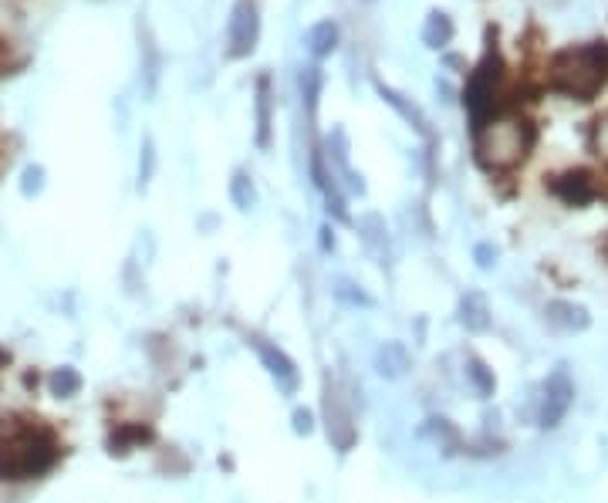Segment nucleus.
Instances as JSON below:
<instances>
[{"instance_id": "obj_19", "label": "nucleus", "mask_w": 608, "mask_h": 503, "mask_svg": "<svg viewBox=\"0 0 608 503\" xmlns=\"http://www.w3.org/2000/svg\"><path fill=\"white\" fill-rule=\"evenodd\" d=\"M230 203L237 206L240 213H247V210H254V203H257V190H254V176L247 173V169H237L234 173V180H230Z\"/></svg>"}, {"instance_id": "obj_10", "label": "nucleus", "mask_w": 608, "mask_h": 503, "mask_svg": "<svg viewBox=\"0 0 608 503\" xmlns=\"http://www.w3.org/2000/svg\"><path fill=\"white\" fill-rule=\"evenodd\" d=\"M551 190H554V196L564 200L568 206H584L598 196L595 176H592V173H584V169H574V173L558 176V180L551 182Z\"/></svg>"}, {"instance_id": "obj_26", "label": "nucleus", "mask_w": 608, "mask_h": 503, "mask_svg": "<svg viewBox=\"0 0 608 503\" xmlns=\"http://www.w3.org/2000/svg\"><path fill=\"white\" fill-rule=\"evenodd\" d=\"M473 257H477L480 271H490V267L497 264V247H493V243H477V247H473Z\"/></svg>"}, {"instance_id": "obj_22", "label": "nucleus", "mask_w": 608, "mask_h": 503, "mask_svg": "<svg viewBox=\"0 0 608 503\" xmlns=\"http://www.w3.org/2000/svg\"><path fill=\"white\" fill-rule=\"evenodd\" d=\"M334 298L342 301V304H352V308H369L372 304L369 294L358 288V284L345 281V277H338V281H334Z\"/></svg>"}, {"instance_id": "obj_17", "label": "nucleus", "mask_w": 608, "mask_h": 503, "mask_svg": "<svg viewBox=\"0 0 608 503\" xmlns=\"http://www.w3.org/2000/svg\"><path fill=\"white\" fill-rule=\"evenodd\" d=\"M460 324H463L466 331H473V335L490 328V304L480 291H466L463 298H460Z\"/></svg>"}, {"instance_id": "obj_2", "label": "nucleus", "mask_w": 608, "mask_h": 503, "mask_svg": "<svg viewBox=\"0 0 608 503\" xmlns=\"http://www.w3.org/2000/svg\"><path fill=\"white\" fill-rule=\"evenodd\" d=\"M61 456L58 439L37 422H21L0 432V479H35Z\"/></svg>"}, {"instance_id": "obj_27", "label": "nucleus", "mask_w": 608, "mask_h": 503, "mask_svg": "<svg viewBox=\"0 0 608 503\" xmlns=\"http://www.w3.org/2000/svg\"><path fill=\"white\" fill-rule=\"evenodd\" d=\"M294 432L298 436H311L314 432V416H311L308 409H294Z\"/></svg>"}, {"instance_id": "obj_14", "label": "nucleus", "mask_w": 608, "mask_h": 503, "mask_svg": "<svg viewBox=\"0 0 608 503\" xmlns=\"http://www.w3.org/2000/svg\"><path fill=\"white\" fill-rule=\"evenodd\" d=\"M544 314H548L551 328H558V331H564V335L584 331V328L592 324L588 311H584L582 304H572V301H551L548 308H544Z\"/></svg>"}, {"instance_id": "obj_8", "label": "nucleus", "mask_w": 608, "mask_h": 503, "mask_svg": "<svg viewBox=\"0 0 608 503\" xmlns=\"http://www.w3.org/2000/svg\"><path fill=\"white\" fill-rule=\"evenodd\" d=\"M324 416H328V439H332L342 453L355 443V426H352V416L342 409V396L328 379H324Z\"/></svg>"}, {"instance_id": "obj_12", "label": "nucleus", "mask_w": 608, "mask_h": 503, "mask_svg": "<svg viewBox=\"0 0 608 503\" xmlns=\"http://www.w3.org/2000/svg\"><path fill=\"white\" fill-rule=\"evenodd\" d=\"M375 92H379V98L385 102V105H393L399 115H403L413 129H416L423 139H433V133H430V119H426V112L413 102V98H405L403 92H395V88H389V84H382V82H375Z\"/></svg>"}, {"instance_id": "obj_24", "label": "nucleus", "mask_w": 608, "mask_h": 503, "mask_svg": "<svg viewBox=\"0 0 608 503\" xmlns=\"http://www.w3.org/2000/svg\"><path fill=\"white\" fill-rule=\"evenodd\" d=\"M41 190H45V169H41V166H27L25 169V180H21V192H25V196H37Z\"/></svg>"}, {"instance_id": "obj_11", "label": "nucleus", "mask_w": 608, "mask_h": 503, "mask_svg": "<svg viewBox=\"0 0 608 503\" xmlns=\"http://www.w3.org/2000/svg\"><path fill=\"white\" fill-rule=\"evenodd\" d=\"M254 112H257V145L271 149V125H274V84L271 74H261L254 84Z\"/></svg>"}, {"instance_id": "obj_18", "label": "nucleus", "mask_w": 608, "mask_h": 503, "mask_svg": "<svg viewBox=\"0 0 608 503\" xmlns=\"http://www.w3.org/2000/svg\"><path fill=\"white\" fill-rule=\"evenodd\" d=\"M322 88H324L322 68H318V64H304L298 72V92H301V102H304V112H308V122H314V115H318Z\"/></svg>"}, {"instance_id": "obj_21", "label": "nucleus", "mask_w": 608, "mask_h": 503, "mask_svg": "<svg viewBox=\"0 0 608 503\" xmlns=\"http://www.w3.org/2000/svg\"><path fill=\"white\" fill-rule=\"evenodd\" d=\"M48 385H51V392H55V396H61V399L78 396V392H82V375H78L72 365H61V369L51 371Z\"/></svg>"}, {"instance_id": "obj_3", "label": "nucleus", "mask_w": 608, "mask_h": 503, "mask_svg": "<svg viewBox=\"0 0 608 503\" xmlns=\"http://www.w3.org/2000/svg\"><path fill=\"white\" fill-rule=\"evenodd\" d=\"M548 82L554 92L588 102L608 82V44H582L558 51L548 64Z\"/></svg>"}, {"instance_id": "obj_15", "label": "nucleus", "mask_w": 608, "mask_h": 503, "mask_svg": "<svg viewBox=\"0 0 608 503\" xmlns=\"http://www.w3.org/2000/svg\"><path fill=\"white\" fill-rule=\"evenodd\" d=\"M409 369H413V359H409L403 341H385V345H379V351H375V371H379L382 379L395 382V379H403Z\"/></svg>"}, {"instance_id": "obj_20", "label": "nucleus", "mask_w": 608, "mask_h": 503, "mask_svg": "<svg viewBox=\"0 0 608 503\" xmlns=\"http://www.w3.org/2000/svg\"><path fill=\"white\" fill-rule=\"evenodd\" d=\"M466 379H470V385L477 389L480 399H490V396H493V389H497L493 371H490L487 365L477 359V355H470V359H466Z\"/></svg>"}, {"instance_id": "obj_7", "label": "nucleus", "mask_w": 608, "mask_h": 503, "mask_svg": "<svg viewBox=\"0 0 608 503\" xmlns=\"http://www.w3.org/2000/svg\"><path fill=\"white\" fill-rule=\"evenodd\" d=\"M322 153H324V159H328V166L334 169V176H345L348 190L362 196V192H365V182H362V173H355V169H352V163H348L352 145H348V133L342 129V125H334L332 133L324 135Z\"/></svg>"}, {"instance_id": "obj_5", "label": "nucleus", "mask_w": 608, "mask_h": 503, "mask_svg": "<svg viewBox=\"0 0 608 503\" xmlns=\"http://www.w3.org/2000/svg\"><path fill=\"white\" fill-rule=\"evenodd\" d=\"M574 402V382L568 369L558 365V369L548 375V382H544V396H541V412H537V422L544 426V429H554L564 416H568V409Z\"/></svg>"}, {"instance_id": "obj_4", "label": "nucleus", "mask_w": 608, "mask_h": 503, "mask_svg": "<svg viewBox=\"0 0 608 503\" xmlns=\"http://www.w3.org/2000/svg\"><path fill=\"white\" fill-rule=\"evenodd\" d=\"M261 41V11L254 0H237L227 21V54L230 58H251Z\"/></svg>"}, {"instance_id": "obj_9", "label": "nucleus", "mask_w": 608, "mask_h": 503, "mask_svg": "<svg viewBox=\"0 0 608 503\" xmlns=\"http://www.w3.org/2000/svg\"><path fill=\"white\" fill-rule=\"evenodd\" d=\"M139 68H143L145 98H153L159 88V74H163V51L155 44L149 21H143V17H139Z\"/></svg>"}, {"instance_id": "obj_16", "label": "nucleus", "mask_w": 608, "mask_h": 503, "mask_svg": "<svg viewBox=\"0 0 608 503\" xmlns=\"http://www.w3.org/2000/svg\"><path fill=\"white\" fill-rule=\"evenodd\" d=\"M456 27H454V17L446 11H430L426 14V21H423V31H419V37H423V44L430 51H443L450 41H454Z\"/></svg>"}, {"instance_id": "obj_25", "label": "nucleus", "mask_w": 608, "mask_h": 503, "mask_svg": "<svg viewBox=\"0 0 608 503\" xmlns=\"http://www.w3.org/2000/svg\"><path fill=\"white\" fill-rule=\"evenodd\" d=\"M592 143H595V153L608 163V115L595 122V133H592Z\"/></svg>"}, {"instance_id": "obj_6", "label": "nucleus", "mask_w": 608, "mask_h": 503, "mask_svg": "<svg viewBox=\"0 0 608 503\" xmlns=\"http://www.w3.org/2000/svg\"><path fill=\"white\" fill-rule=\"evenodd\" d=\"M251 345H254V351H257V359L264 361L267 375L274 379L277 392H281V396H298L301 371H298V365L291 361V355H287L284 348H277L274 341H267V338H251Z\"/></svg>"}, {"instance_id": "obj_13", "label": "nucleus", "mask_w": 608, "mask_h": 503, "mask_svg": "<svg viewBox=\"0 0 608 503\" xmlns=\"http://www.w3.org/2000/svg\"><path fill=\"white\" fill-rule=\"evenodd\" d=\"M338 41H342V27L334 25L332 17H328V21H318V25H311L308 31H304V51H308L314 61L332 58Z\"/></svg>"}, {"instance_id": "obj_1", "label": "nucleus", "mask_w": 608, "mask_h": 503, "mask_svg": "<svg viewBox=\"0 0 608 503\" xmlns=\"http://www.w3.org/2000/svg\"><path fill=\"white\" fill-rule=\"evenodd\" d=\"M531 145H534V125L517 112H501L473 125V153L487 173H507L521 166Z\"/></svg>"}, {"instance_id": "obj_23", "label": "nucleus", "mask_w": 608, "mask_h": 503, "mask_svg": "<svg viewBox=\"0 0 608 503\" xmlns=\"http://www.w3.org/2000/svg\"><path fill=\"white\" fill-rule=\"evenodd\" d=\"M153 173H155V145H153V139L145 135L143 156H139V190H145V186L153 182Z\"/></svg>"}, {"instance_id": "obj_28", "label": "nucleus", "mask_w": 608, "mask_h": 503, "mask_svg": "<svg viewBox=\"0 0 608 503\" xmlns=\"http://www.w3.org/2000/svg\"><path fill=\"white\" fill-rule=\"evenodd\" d=\"M322 251H334V230L322 227Z\"/></svg>"}]
</instances>
